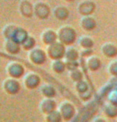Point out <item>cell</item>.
Wrapping results in <instances>:
<instances>
[{
	"instance_id": "12",
	"label": "cell",
	"mask_w": 117,
	"mask_h": 122,
	"mask_svg": "<svg viewBox=\"0 0 117 122\" xmlns=\"http://www.w3.org/2000/svg\"><path fill=\"white\" fill-rule=\"evenodd\" d=\"M96 6L93 2L85 0L79 3L77 6V10L81 15H90L94 11Z\"/></svg>"
},
{
	"instance_id": "25",
	"label": "cell",
	"mask_w": 117,
	"mask_h": 122,
	"mask_svg": "<svg viewBox=\"0 0 117 122\" xmlns=\"http://www.w3.org/2000/svg\"><path fill=\"white\" fill-rule=\"evenodd\" d=\"M35 46V40L34 37L28 36L27 38L23 41V43L21 44V47L26 51H30Z\"/></svg>"
},
{
	"instance_id": "17",
	"label": "cell",
	"mask_w": 117,
	"mask_h": 122,
	"mask_svg": "<svg viewBox=\"0 0 117 122\" xmlns=\"http://www.w3.org/2000/svg\"><path fill=\"white\" fill-rule=\"evenodd\" d=\"M27 36H28V33L27 30L25 29H23V27H17L15 31L14 36H13L11 39L15 40L19 44H22V43H23V41L27 38Z\"/></svg>"
},
{
	"instance_id": "24",
	"label": "cell",
	"mask_w": 117,
	"mask_h": 122,
	"mask_svg": "<svg viewBox=\"0 0 117 122\" xmlns=\"http://www.w3.org/2000/svg\"><path fill=\"white\" fill-rule=\"evenodd\" d=\"M17 27L14 24H7L3 27L2 30V34L4 39H11L15 34Z\"/></svg>"
},
{
	"instance_id": "18",
	"label": "cell",
	"mask_w": 117,
	"mask_h": 122,
	"mask_svg": "<svg viewBox=\"0 0 117 122\" xmlns=\"http://www.w3.org/2000/svg\"><path fill=\"white\" fill-rule=\"evenodd\" d=\"M39 91L43 97L53 98L55 96V93H56L55 88L49 84H43V85H42L40 87Z\"/></svg>"
},
{
	"instance_id": "7",
	"label": "cell",
	"mask_w": 117,
	"mask_h": 122,
	"mask_svg": "<svg viewBox=\"0 0 117 122\" xmlns=\"http://www.w3.org/2000/svg\"><path fill=\"white\" fill-rule=\"evenodd\" d=\"M41 81L38 74L34 72H29L24 75L23 80V86L27 89H34L39 85Z\"/></svg>"
},
{
	"instance_id": "22",
	"label": "cell",
	"mask_w": 117,
	"mask_h": 122,
	"mask_svg": "<svg viewBox=\"0 0 117 122\" xmlns=\"http://www.w3.org/2000/svg\"><path fill=\"white\" fill-rule=\"evenodd\" d=\"M101 51L104 56H107V57H112V56H116V47H114V45L111 44V43H105L102 46Z\"/></svg>"
},
{
	"instance_id": "16",
	"label": "cell",
	"mask_w": 117,
	"mask_h": 122,
	"mask_svg": "<svg viewBox=\"0 0 117 122\" xmlns=\"http://www.w3.org/2000/svg\"><path fill=\"white\" fill-rule=\"evenodd\" d=\"M53 15L58 20H65L69 15V10L66 6H57L53 9Z\"/></svg>"
},
{
	"instance_id": "19",
	"label": "cell",
	"mask_w": 117,
	"mask_h": 122,
	"mask_svg": "<svg viewBox=\"0 0 117 122\" xmlns=\"http://www.w3.org/2000/svg\"><path fill=\"white\" fill-rule=\"evenodd\" d=\"M79 56V52L75 47H68L66 48L63 59L67 60H77Z\"/></svg>"
},
{
	"instance_id": "21",
	"label": "cell",
	"mask_w": 117,
	"mask_h": 122,
	"mask_svg": "<svg viewBox=\"0 0 117 122\" xmlns=\"http://www.w3.org/2000/svg\"><path fill=\"white\" fill-rule=\"evenodd\" d=\"M62 120L61 114L58 109H55L45 115V121L47 122H60Z\"/></svg>"
},
{
	"instance_id": "9",
	"label": "cell",
	"mask_w": 117,
	"mask_h": 122,
	"mask_svg": "<svg viewBox=\"0 0 117 122\" xmlns=\"http://www.w3.org/2000/svg\"><path fill=\"white\" fill-rule=\"evenodd\" d=\"M56 108H57V104H56L55 100L53 98L49 97L43 98V100L40 102L39 105V111L43 115H46L47 113L55 110Z\"/></svg>"
},
{
	"instance_id": "14",
	"label": "cell",
	"mask_w": 117,
	"mask_h": 122,
	"mask_svg": "<svg viewBox=\"0 0 117 122\" xmlns=\"http://www.w3.org/2000/svg\"><path fill=\"white\" fill-rule=\"evenodd\" d=\"M79 26L85 30H92L96 27V22L90 15H83L79 20Z\"/></svg>"
},
{
	"instance_id": "4",
	"label": "cell",
	"mask_w": 117,
	"mask_h": 122,
	"mask_svg": "<svg viewBox=\"0 0 117 122\" xmlns=\"http://www.w3.org/2000/svg\"><path fill=\"white\" fill-rule=\"evenodd\" d=\"M6 72L10 77L19 79L24 75V67L20 63L16 62V61H11L6 65Z\"/></svg>"
},
{
	"instance_id": "2",
	"label": "cell",
	"mask_w": 117,
	"mask_h": 122,
	"mask_svg": "<svg viewBox=\"0 0 117 122\" xmlns=\"http://www.w3.org/2000/svg\"><path fill=\"white\" fill-rule=\"evenodd\" d=\"M65 51H66L65 45L58 40L47 45V48L45 50L47 57H49L51 60L63 59L64 57Z\"/></svg>"
},
{
	"instance_id": "30",
	"label": "cell",
	"mask_w": 117,
	"mask_h": 122,
	"mask_svg": "<svg viewBox=\"0 0 117 122\" xmlns=\"http://www.w3.org/2000/svg\"><path fill=\"white\" fill-rule=\"evenodd\" d=\"M64 1H66V2H72L73 0H64Z\"/></svg>"
},
{
	"instance_id": "1",
	"label": "cell",
	"mask_w": 117,
	"mask_h": 122,
	"mask_svg": "<svg viewBox=\"0 0 117 122\" xmlns=\"http://www.w3.org/2000/svg\"><path fill=\"white\" fill-rule=\"evenodd\" d=\"M57 40L65 46H70L76 40V31L71 26L65 25L60 27L56 30Z\"/></svg>"
},
{
	"instance_id": "11",
	"label": "cell",
	"mask_w": 117,
	"mask_h": 122,
	"mask_svg": "<svg viewBox=\"0 0 117 122\" xmlns=\"http://www.w3.org/2000/svg\"><path fill=\"white\" fill-rule=\"evenodd\" d=\"M20 46L19 43H17L13 39H5L3 43V47L5 51L10 55H16L20 51Z\"/></svg>"
},
{
	"instance_id": "5",
	"label": "cell",
	"mask_w": 117,
	"mask_h": 122,
	"mask_svg": "<svg viewBox=\"0 0 117 122\" xmlns=\"http://www.w3.org/2000/svg\"><path fill=\"white\" fill-rule=\"evenodd\" d=\"M58 110L60 112V114H61L62 119L63 121H69V120H71L75 113V106L70 101H63L58 105Z\"/></svg>"
},
{
	"instance_id": "6",
	"label": "cell",
	"mask_w": 117,
	"mask_h": 122,
	"mask_svg": "<svg viewBox=\"0 0 117 122\" xmlns=\"http://www.w3.org/2000/svg\"><path fill=\"white\" fill-rule=\"evenodd\" d=\"M3 89L6 93L10 95H15L20 90V84L18 80L13 77H8L3 80Z\"/></svg>"
},
{
	"instance_id": "23",
	"label": "cell",
	"mask_w": 117,
	"mask_h": 122,
	"mask_svg": "<svg viewBox=\"0 0 117 122\" xmlns=\"http://www.w3.org/2000/svg\"><path fill=\"white\" fill-rule=\"evenodd\" d=\"M78 44L82 48H92L93 46V40L90 37L83 36L78 40Z\"/></svg>"
},
{
	"instance_id": "8",
	"label": "cell",
	"mask_w": 117,
	"mask_h": 122,
	"mask_svg": "<svg viewBox=\"0 0 117 122\" xmlns=\"http://www.w3.org/2000/svg\"><path fill=\"white\" fill-rule=\"evenodd\" d=\"M34 15L39 19H45L49 16L51 10L47 3L43 2H36L33 4Z\"/></svg>"
},
{
	"instance_id": "13",
	"label": "cell",
	"mask_w": 117,
	"mask_h": 122,
	"mask_svg": "<svg viewBox=\"0 0 117 122\" xmlns=\"http://www.w3.org/2000/svg\"><path fill=\"white\" fill-rule=\"evenodd\" d=\"M40 39L43 44L47 46L57 41V34L56 31L52 29H46L42 32Z\"/></svg>"
},
{
	"instance_id": "15",
	"label": "cell",
	"mask_w": 117,
	"mask_h": 122,
	"mask_svg": "<svg viewBox=\"0 0 117 122\" xmlns=\"http://www.w3.org/2000/svg\"><path fill=\"white\" fill-rule=\"evenodd\" d=\"M51 70L57 74H61L66 69V64H65L64 60H63L62 59H57V60H51V62L50 64Z\"/></svg>"
},
{
	"instance_id": "29",
	"label": "cell",
	"mask_w": 117,
	"mask_h": 122,
	"mask_svg": "<svg viewBox=\"0 0 117 122\" xmlns=\"http://www.w3.org/2000/svg\"><path fill=\"white\" fill-rule=\"evenodd\" d=\"M91 54H92L91 48H83V50H81L79 52V55L82 56H89Z\"/></svg>"
},
{
	"instance_id": "3",
	"label": "cell",
	"mask_w": 117,
	"mask_h": 122,
	"mask_svg": "<svg viewBox=\"0 0 117 122\" xmlns=\"http://www.w3.org/2000/svg\"><path fill=\"white\" fill-rule=\"evenodd\" d=\"M47 53L40 47H33L28 51L27 58L31 63L34 65H41L44 64L47 60Z\"/></svg>"
},
{
	"instance_id": "20",
	"label": "cell",
	"mask_w": 117,
	"mask_h": 122,
	"mask_svg": "<svg viewBox=\"0 0 117 122\" xmlns=\"http://www.w3.org/2000/svg\"><path fill=\"white\" fill-rule=\"evenodd\" d=\"M87 67L91 71H96L100 67V60L96 56H90L87 60Z\"/></svg>"
},
{
	"instance_id": "27",
	"label": "cell",
	"mask_w": 117,
	"mask_h": 122,
	"mask_svg": "<svg viewBox=\"0 0 117 122\" xmlns=\"http://www.w3.org/2000/svg\"><path fill=\"white\" fill-rule=\"evenodd\" d=\"M75 83V89L79 94H81V93H83L88 91V84L83 80H80Z\"/></svg>"
},
{
	"instance_id": "28",
	"label": "cell",
	"mask_w": 117,
	"mask_h": 122,
	"mask_svg": "<svg viewBox=\"0 0 117 122\" xmlns=\"http://www.w3.org/2000/svg\"><path fill=\"white\" fill-rule=\"evenodd\" d=\"M65 64H66V68H68L69 71L72 70V69L77 68L79 67V63L77 62V60H64Z\"/></svg>"
},
{
	"instance_id": "26",
	"label": "cell",
	"mask_w": 117,
	"mask_h": 122,
	"mask_svg": "<svg viewBox=\"0 0 117 122\" xmlns=\"http://www.w3.org/2000/svg\"><path fill=\"white\" fill-rule=\"evenodd\" d=\"M69 77L72 81L76 82L80 80H83V73L77 67V68L69 71Z\"/></svg>"
},
{
	"instance_id": "10",
	"label": "cell",
	"mask_w": 117,
	"mask_h": 122,
	"mask_svg": "<svg viewBox=\"0 0 117 122\" xmlns=\"http://www.w3.org/2000/svg\"><path fill=\"white\" fill-rule=\"evenodd\" d=\"M19 12L24 18H31L34 15L33 4L28 0H22L19 3Z\"/></svg>"
}]
</instances>
